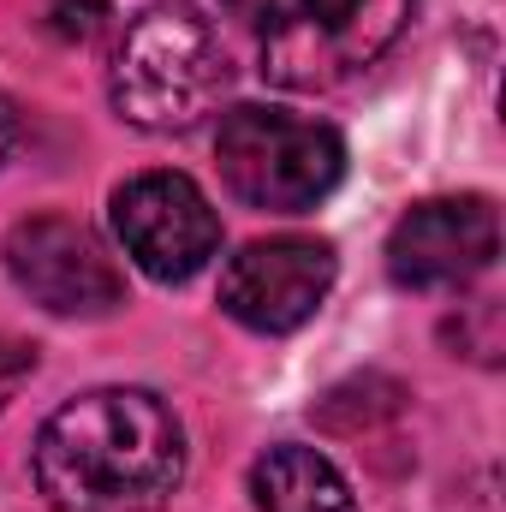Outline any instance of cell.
I'll return each instance as SVG.
<instances>
[{
    "mask_svg": "<svg viewBox=\"0 0 506 512\" xmlns=\"http://www.w3.org/2000/svg\"><path fill=\"white\" fill-rule=\"evenodd\" d=\"M179 471L185 435L143 387L78 393L36 435V489L54 512H155Z\"/></svg>",
    "mask_w": 506,
    "mask_h": 512,
    "instance_id": "obj_1",
    "label": "cell"
},
{
    "mask_svg": "<svg viewBox=\"0 0 506 512\" xmlns=\"http://www.w3.org/2000/svg\"><path fill=\"white\" fill-rule=\"evenodd\" d=\"M417 0H227L280 90H340L399 42Z\"/></svg>",
    "mask_w": 506,
    "mask_h": 512,
    "instance_id": "obj_2",
    "label": "cell"
},
{
    "mask_svg": "<svg viewBox=\"0 0 506 512\" xmlns=\"http://www.w3.org/2000/svg\"><path fill=\"white\" fill-rule=\"evenodd\" d=\"M221 90H227V48L197 6L155 0L126 24L108 66V96L126 126L185 131L215 108Z\"/></svg>",
    "mask_w": 506,
    "mask_h": 512,
    "instance_id": "obj_3",
    "label": "cell"
},
{
    "mask_svg": "<svg viewBox=\"0 0 506 512\" xmlns=\"http://www.w3.org/2000/svg\"><path fill=\"white\" fill-rule=\"evenodd\" d=\"M215 161L239 203L268 215H298L340 185L346 143L322 120H298L280 108H233L215 137Z\"/></svg>",
    "mask_w": 506,
    "mask_h": 512,
    "instance_id": "obj_4",
    "label": "cell"
},
{
    "mask_svg": "<svg viewBox=\"0 0 506 512\" xmlns=\"http://www.w3.org/2000/svg\"><path fill=\"white\" fill-rule=\"evenodd\" d=\"M6 274L30 292L48 316H114L126 304V274L114 268L108 245L66 215H36L6 233Z\"/></svg>",
    "mask_w": 506,
    "mask_h": 512,
    "instance_id": "obj_5",
    "label": "cell"
},
{
    "mask_svg": "<svg viewBox=\"0 0 506 512\" xmlns=\"http://www.w3.org/2000/svg\"><path fill=\"white\" fill-rule=\"evenodd\" d=\"M114 233L126 256L161 286H179L221 251V215L185 173H137L114 191Z\"/></svg>",
    "mask_w": 506,
    "mask_h": 512,
    "instance_id": "obj_6",
    "label": "cell"
},
{
    "mask_svg": "<svg viewBox=\"0 0 506 512\" xmlns=\"http://www.w3.org/2000/svg\"><path fill=\"white\" fill-rule=\"evenodd\" d=\"M334 245L328 239H256L221 268V304L233 322H245L251 334H292L304 328L322 298L334 292Z\"/></svg>",
    "mask_w": 506,
    "mask_h": 512,
    "instance_id": "obj_7",
    "label": "cell"
},
{
    "mask_svg": "<svg viewBox=\"0 0 506 512\" xmlns=\"http://www.w3.org/2000/svg\"><path fill=\"white\" fill-rule=\"evenodd\" d=\"M501 256V215L489 197H429L387 233V274L405 292H453Z\"/></svg>",
    "mask_w": 506,
    "mask_h": 512,
    "instance_id": "obj_8",
    "label": "cell"
},
{
    "mask_svg": "<svg viewBox=\"0 0 506 512\" xmlns=\"http://www.w3.org/2000/svg\"><path fill=\"white\" fill-rule=\"evenodd\" d=\"M251 495L256 512H358L352 483L316 447H298V441H280L256 459Z\"/></svg>",
    "mask_w": 506,
    "mask_h": 512,
    "instance_id": "obj_9",
    "label": "cell"
},
{
    "mask_svg": "<svg viewBox=\"0 0 506 512\" xmlns=\"http://www.w3.org/2000/svg\"><path fill=\"white\" fill-rule=\"evenodd\" d=\"M30 370H36V346H24V340H0V411L18 399V387L30 382Z\"/></svg>",
    "mask_w": 506,
    "mask_h": 512,
    "instance_id": "obj_10",
    "label": "cell"
},
{
    "mask_svg": "<svg viewBox=\"0 0 506 512\" xmlns=\"http://www.w3.org/2000/svg\"><path fill=\"white\" fill-rule=\"evenodd\" d=\"M54 36H66V42H84V36H96V24H102V0H54Z\"/></svg>",
    "mask_w": 506,
    "mask_h": 512,
    "instance_id": "obj_11",
    "label": "cell"
},
{
    "mask_svg": "<svg viewBox=\"0 0 506 512\" xmlns=\"http://www.w3.org/2000/svg\"><path fill=\"white\" fill-rule=\"evenodd\" d=\"M12 149H18V108L0 96V161H6Z\"/></svg>",
    "mask_w": 506,
    "mask_h": 512,
    "instance_id": "obj_12",
    "label": "cell"
}]
</instances>
